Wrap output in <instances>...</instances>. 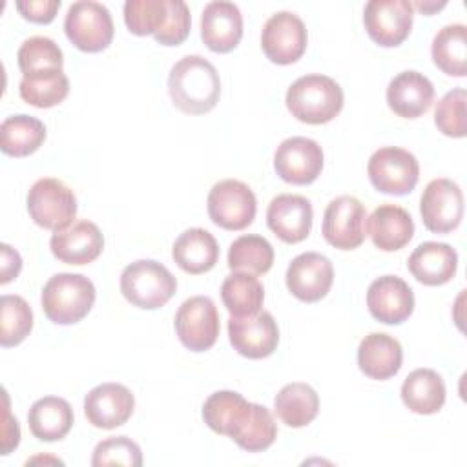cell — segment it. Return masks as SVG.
Returning <instances> with one entry per match:
<instances>
[{"label": "cell", "instance_id": "21", "mask_svg": "<svg viewBox=\"0 0 467 467\" xmlns=\"http://www.w3.org/2000/svg\"><path fill=\"white\" fill-rule=\"evenodd\" d=\"M243 36V15L234 2L213 0L201 15V38L215 53L232 51Z\"/></svg>", "mask_w": 467, "mask_h": 467}, {"label": "cell", "instance_id": "44", "mask_svg": "<svg viewBox=\"0 0 467 467\" xmlns=\"http://www.w3.org/2000/svg\"><path fill=\"white\" fill-rule=\"evenodd\" d=\"M4 401H5V407H4V429H2V454H9L20 441V427L16 418L11 416L9 398L5 392H4Z\"/></svg>", "mask_w": 467, "mask_h": 467}, {"label": "cell", "instance_id": "12", "mask_svg": "<svg viewBox=\"0 0 467 467\" xmlns=\"http://www.w3.org/2000/svg\"><path fill=\"white\" fill-rule=\"evenodd\" d=\"M414 7L409 0H370L365 4L363 24L368 36L383 46H400L410 33Z\"/></svg>", "mask_w": 467, "mask_h": 467}, {"label": "cell", "instance_id": "14", "mask_svg": "<svg viewBox=\"0 0 467 467\" xmlns=\"http://www.w3.org/2000/svg\"><path fill=\"white\" fill-rule=\"evenodd\" d=\"M277 175L290 184H310L323 170V150L308 137L285 139L274 153Z\"/></svg>", "mask_w": 467, "mask_h": 467}, {"label": "cell", "instance_id": "20", "mask_svg": "<svg viewBox=\"0 0 467 467\" xmlns=\"http://www.w3.org/2000/svg\"><path fill=\"white\" fill-rule=\"evenodd\" d=\"M312 204L303 195L281 193L274 197L266 210L268 228L285 243L294 244L308 237L312 230Z\"/></svg>", "mask_w": 467, "mask_h": 467}, {"label": "cell", "instance_id": "27", "mask_svg": "<svg viewBox=\"0 0 467 467\" xmlns=\"http://www.w3.org/2000/svg\"><path fill=\"white\" fill-rule=\"evenodd\" d=\"M252 412V403L239 392L217 390L202 405L204 423L217 434L234 438Z\"/></svg>", "mask_w": 467, "mask_h": 467}, {"label": "cell", "instance_id": "46", "mask_svg": "<svg viewBox=\"0 0 467 467\" xmlns=\"http://www.w3.org/2000/svg\"><path fill=\"white\" fill-rule=\"evenodd\" d=\"M443 5H445V2H440V4H436V2H432V4L416 2V4H412V7H418V9H421L423 13H431V11H434V9H441Z\"/></svg>", "mask_w": 467, "mask_h": 467}, {"label": "cell", "instance_id": "29", "mask_svg": "<svg viewBox=\"0 0 467 467\" xmlns=\"http://www.w3.org/2000/svg\"><path fill=\"white\" fill-rule=\"evenodd\" d=\"M401 400L416 414H434L445 403V383L436 370L416 368L401 385Z\"/></svg>", "mask_w": 467, "mask_h": 467}, {"label": "cell", "instance_id": "16", "mask_svg": "<svg viewBox=\"0 0 467 467\" xmlns=\"http://www.w3.org/2000/svg\"><path fill=\"white\" fill-rule=\"evenodd\" d=\"M285 279L294 297L316 303L328 294L334 281V266L328 257L317 252H305L292 259Z\"/></svg>", "mask_w": 467, "mask_h": 467}, {"label": "cell", "instance_id": "43", "mask_svg": "<svg viewBox=\"0 0 467 467\" xmlns=\"http://www.w3.org/2000/svg\"><path fill=\"white\" fill-rule=\"evenodd\" d=\"M60 7V0H22L16 2L20 15L35 24H49Z\"/></svg>", "mask_w": 467, "mask_h": 467}, {"label": "cell", "instance_id": "33", "mask_svg": "<svg viewBox=\"0 0 467 467\" xmlns=\"http://www.w3.org/2000/svg\"><path fill=\"white\" fill-rule=\"evenodd\" d=\"M221 299L234 317H246L261 310L265 288L254 274L234 272L223 281Z\"/></svg>", "mask_w": 467, "mask_h": 467}, {"label": "cell", "instance_id": "28", "mask_svg": "<svg viewBox=\"0 0 467 467\" xmlns=\"http://www.w3.org/2000/svg\"><path fill=\"white\" fill-rule=\"evenodd\" d=\"M73 420L71 405L58 396L36 400L27 412L29 431L40 441L62 440L71 431Z\"/></svg>", "mask_w": 467, "mask_h": 467}, {"label": "cell", "instance_id": "41", "mask_svg": "<svg viewBox=\"0 0 467 467\" xmlns=\"http://www.w3.org/2000/svg\"><path fill=\"white\" fill-rule=\"evenodd\" d=\"M93 467L102 465H128L140 467L142 452L140 447L128 436H109L97 443L91 458Z\"/></svg>", "mask_w": 467, "mask_h": 467}, {"label": "cell", "instance_id": "26", "mask_svg": "<svg viewBox=\"0 0 467 467\" xmlns=\"http://www.w3.org/2000/svg\"><path fill=\"white\" fill-rule=\"evenodd\" d=\"M173 261L186 274H204L212 270L219 259V244L204 228H188L173 243Z\"/></svg>", "mask_w": 467, "mask_h": 467}, {"label": "cell", "instance_id": "18", "mask_svg": "<svg viewBox=\"0 0 467 467\" xmlns=\"http://www.w3.org/2000/svg\"><path fill=\"white\" fill-rule=\"evenodd\" d=\"M135 409L131 390L120 383H100L84 400V414L97 429H115L124 425Z\"/></svg>", "mask_w": 467, "mask_h": 467}, {"label": "cell", "instance_id": "36", "mask_svg": "<svg viewBox=\"0 0 467 467\" xmlns=\"http://www.w3.org/2000/svg\"><path fill=\"white\" fill-rule=\"evenodd\" d=\"M18 67L22 71V77L46 73V71H57L64 66V55L62 49L55 40L49 36H29L22 42L18 49Z\"/></svg>", "mask_w": 467, "mask_h": 467}, {"label": "cell", "instance_id": "35", "mask_svg": "<svg viewBox=\"0 0 467 467\" xmlns=\"http://www.w3.org/2000/svg\"><path fill=\"white\" fill-rule=\"evenodd\" d=\"M18 93L24 102L35 108H53L69 93V80L62 69L22 77Z\"/></svg>", "mask_w": 467, "mask_h": 467}, {"label": "cell", "instance_id": "34", "mask_svg": "<svg viewBox=\"0 0 467 467\" xmlns=\"http://www.w3.org/2000/svg\"><path fill=\"white\" fill-rule=\"evenodd\" d=\"M274 265V248L263 237L255 234L237 237L228 250V266L235 272H246L254 275L266 274Z\"/></svg>", "mask_w": 467, "mask_h": 467}, {"label": "cell", "instance_id": "4", "mask_svg": "<svg viewBox=\"0 0 467 467\" xmlns=\"http://www.w3.org/2000/svg\"><path fill=\"white\" fill-rule=\"evenodd\" d=\"M177 290V279L171 272L153 261L139 259L128 265L120 274V292L133 306L155 310L164 306Z\"/></svg>", "mask_w": 467, "mask_h": 467}, {"label": "cell", "instance_id": "39", "mask_svg": "<svg viewBox=\"0 0 467 467\" xmlns=\"http://www.w3.org/2000/svg\"><path fill=\"white\" fill-rule=\"evenodd\" d=\"M168 18V0H128L124 4V22L133 35H155Z\"/></svg>", "mask_w": 467, "mask_h": 467}, {"label": "cell", "instance_id": "7", "mask_svg": "<svg viewBox=\"0 0 467 467\" xmlns=\"http://www.w3.org/2000/svg\"><path fill=\"white\" fill-rule=\"evenodd\" d=\"M367 173L378 192L389 195H407L418 184L420 164L409 150L385 146L370 155Z\"/></svg>", "mask_w": 467, "mask_h": 467}, {"label": "cell", "instance_id": "22", "mask_svg": "<svg viewBox=\"0 0 467 467\" xmlns=\"http://www.w3.org/2000/svg\"><path fill=\"white\" fill-rule=\"evenodd\" d=\"M434 100L432 82L418 71H401L387 86L389 108L403 119H418Z\"/></svg>", "mask_w": 467, "mask_h": 467}, {"label": "cell", "instance_id": "6", "mask_svg": "<svg viewBox=\"0 0 467 467\" xmlns=\"http://www.w3.org/2000/svg\"><path fill=\"white\" fill-rule=\"evenodd\" d=\"M27 212L35 224L46 230H62L77 215V197L71 188L55 177L38 179L27 192Z\"/></svg>", "mask_w": 467, "mask_h": 467}, {"label": "cell", "instance_id": "2", "mask_svg": "<svg viewBox=\"0 0 467 467\" xmlns=\"http://www.w3.org/2000/svg\"><path fill=\"white\" fill-rule=\"evenodd\" d=\"M286 108L301 122L325 124L343 108L341 86L327 75H303L286 91Z\"/></svg>", "mask_w": 467, "mask_h": 467}, {"label": "cell", "instance_id": "11", "mask_svg": "<svg viewBox=\"0 0 467 467\" xmlns=\"http://www.w3.org/2000/svg\"><path fill=\"white\" fill-rule=\"evenodd\" d=\"M367 210L359 199L341 195L328 202L323 215V237L339 250H354L365 241Z\"/></svg>", "mask_w": 467, "mask_h": 467}, {"label": "cell", "instance_id": "15", "mask_svg": "<svg viewBox=\"0 0 467 467\" xmlns=\"http://www.w3.org/2000/svg\"><path fill=\"white\" fill-rule=\"evenodd\" d=\"M228 337L232 347L244 358L263 359L268 358L279 343V328L274 316L259 310L246 317H230Z\"/></svg>", "mask_w": 467, "mask_h": 467}, {"label": "cell", "instance_id": "23", "mask_svg": "<svg viewBox=\"0 0 467 467\" xmlns=\"http://www.w3.org/2000/svg\"><path fill=\"white\" fill-rule=\"evenodd\" d=\"M409 272L427 286L449 283L458 268V254L447 243H421L409 257Z\"/></svg>", "mask_w": 467, "mask_h": 467}, {"label": "cell", "instance_id": "8", "mask_svg": "<svg viewBox=\"0 0 467 467\" xmlns=\"http://www.w3.org/2000/svg\"><path fill=\"white\" fill-rule=\"evenodd\" d=\"M208 215L224 230H243L252 224L257 212V199L252 188L237 179H224L208 193Z\"/></svg>", "mask_w": 467, "mask_h": 467}, {"label": "cell", "instance_id": "17", "mask_svg": "<svg viewBox=\"0 0 467 467\" xmlns=\"http://www.w3.org/2000/svg\"><path fill=\"white\" fill-rule=\"evenodd\" d=\"M367 306L374 319L385 325H400L414 310L412 288L398 275H381L367 290Z\"/></svg>", "mask_w": 467, "mask_h": 467}, {"label": "cell", "instance_id": "30", "mask_svg": "<svg viewBox=\"0 0 467 467\" xmlns=\"http://www.w3.org/2000/svg\"><path fill=\"white\" fill-rule=\"evenodd\" d=\"M274 409L277 418L285 425L299 429L308 425L317 416L319 396L308 383L294 381L285 385L277 392L274 400Z\"/></svg>", "mask_w": 467, "mask_h": 467}, {"label": "cell", "instance_id": "42", "mask_svg": "<svg viewBox=\"0 0 467 467\" xmlns=\"http://www.w3.org/2000/svg\"><path fill=\"white\" fill-rule=\"evenodd\" d=\"M190 7L182 0H168V18L153 36L162 46H179L190 35Z\"/></svg>", "mask_w": 467, "mask_h": 467}, {"label": "cell", "instance_id": "10", "mask_svg": "<svg viewBox=\"0 0 467 467\" xmlns=\"http://www.w3.org/2000/svg\"><path fill=\"white\" fill-rule=\"evenodd\" d=\"M306 27L292 11L274 13L263 26L261 47L274 64H294L306 49Z\"/></svg>", "mask_w": 467, "mask_h": 467}, {"label": "cell", "instance_id": "38", "mask_svg": "<svg viewBox=\"0 0 467 467\" xmlns=\"http://www.w3.org/2000/svg\"><path fill=\"white\" fill-rule=\"evenodd\" d=\"M277 436V425L272 412L259 403H252V412L239 432L232 438L241 449L248 452H259L268 449Z\"/></svg>", "mask_w": 467, "mask_h": 467}, {"label": "cell", "instance_id": "5", "mask_svg": "<svg viewBox=\"0 0 467 467\" xmlns=\"http://www.w3.org/2000/svg\"><path fill=\"white\" fill-rule=\"evenodd\" d=\"M64 31L69 42L86 53H99L113 40V18L109 9L93 0H80L67 7Z\"/></svg>", "mask_w": 467, "mask_h": 467}, {"label": "cell", "instance_id": "13", "mask_svg": "<svg viewBox=\"0 0 467 467\" xmlns=\"http://www.w3.org/2000/svg\"><path fill=\"white\" fill-rule=\"evenodd\" d=\"M420 213L429 232L449 234L463 219V193L451 179L431 181L420 201Z\"/></svg>", "mask_w": 467, "mask_h": 467}, {"label": "cell", "instance_id": "24", "mask_svg": "<svg viewBox=\"0 0 467 467\" xmlns=\"http://www.w3.org/2000/svg\"><path fill=\"white\" fill-rule=\"evenodd\" d=\"M403 361L400 341L383 332L365 336L358 347L359 370L372 379H389L398 374Z\"/></svg>", "mask_w": 467, "mask_h": 467}, {"label": "cell", "instance_id": "19", "mask_svg": "<svg viewBox=\"0 0 467 467\" xmlns=\"http://www.w3.org/2000/svg\"><path fill=\"white\" fill-rule=\"evenodd\" d=\"M49 248L66 265H88L102 254L104 235L95 223L80 219L57 230L49 239Z\"/></svg>", "mask_w": 467, "mask_h": 467}, {"label": "cell", "instance_id": "45", "mask_svg": "<svg viewBox=\"0 0 467 467\" xmlns=\"http://www.w3.org/2000/svg\"><path fill=\"white\" fill-rule=\"evenodd\" d=\"M22 268V257L20 254L11 248L9 244H2V277H0V283L5 285L9 283L13 277L18 275Z\"/></svg>", "mask_w": 467, "mask_h": 467}, {"label": "cell", "instance_id": "9", "mask_svg": "<svg viewBox=\"0 0 467 467\" xmlns=\"http://www.w3.org/2000/svg\"><path fill=\"white\" fill-rule=\"evenodd\" d=\"M179 341L192 352L212 348L219 336V312L208 296H193L181 303L175 314Z\"/></svg>", "mask_w": 467, "mask_h": 467}, {"label": "cell", "instance_id": "32", "mask_svg": "<svg viewBox=\"0 0 467 467\" xmlns=\"http://www.w3.org/2000/svg\"><path fill=\"white\" fill-rule=\"evenodd\" d=\"M432 60L445 75L465 77L467 73V27L449 24L441 27L432 40Z\"/></svg>", "mask_w": 467, "mask_h": 467}, {"label": "cell", "instance_id": "25", "mask_svg": "<svg viewBox=\"0 0 467 467\" xmlns=\"http://www.w3.org/2000/svg\"><path fill=\"white\" fill-rule=\"evenodd\" d=\"M367 230L376 248L396 252L412 239L414 221L405 208L398 204H381L370 213Z\"/></svg>", "mask_w": 467, "mask_h": 467}, {"label": "cell", "instance_id": "40", "mask_svg": "<svg viewBox=\"0 0 467 467\" xmlns=\"http://www.w3.org/2000/svg\"><path fill=\"white\" fill-rule=\"evenodd\" d=\"M465 102L467 93L463 88H456L445 93L436 104L434 124L447 137H465L467 119H465Z\"/></svg>", "mask_w": 467, "mask_h": 467}, {"label": "cell", "instance_id": "31", "mask_svg": "<svg viewBox=\"0 0 467 467\" xmlns=\"http://www.w3.org/2000/svg\"><path fill=\"white\" fill-rule=\"evenodd\" d=\"M44 140L46 126L31 115H11L0 124V148L5 155L27 157L35 153Z\"/></svg>", "mask_w": 467, "mask_h": 467}, {"label": "cell", "instance_id": "37", "mask_svg": "<svg viewBox=\"0 0 467 467\" xmlns=\"http://www.w3.org/2000/svg\"><path fill=\"white\" fill-rule=\"evenodd\" d=\"M0 345L15 347L22 343L33 328V310L20 296H2L0 299Z\"/></svg>", "mask_w": 467, "mask_h": 467}, {"label": "cell", "instance_id": "1", "mask_svg": "<svg viewBox=\"0 0 467 467\" xmlns=\"http://www.w3.org/2000/svg\"><path fill=\"white\" fill-rule=\"evenodd\" d=\"M168 93L182 113L202 115L219 102L221 78L210 60L201 55H186L170 69Z\"/></svg>", "mask_w": 467, "mask_h": 467}, {"label": "cell", "instance_id": "3", "mask_svg": "<svg viewBox=\"0 0 467 467\" xmlns=\"http://www.w3.org/2000/svg\"><path fill=\"white\" fill-rule=\"evenodd\" d=\"M97 292L91 279L82 274H55L42 288V310L57 325H73L88 316Z\"/></svg>", "mask_w": 467, "mask_h": 467}]
</instances>
